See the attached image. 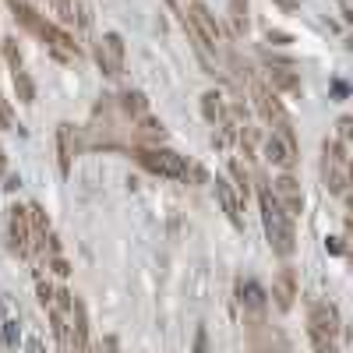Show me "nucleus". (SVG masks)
I'll use <instances>...</instances> for the list:
<instances>
[{"mask_svg":"<svg viewBox=\"0 0 353 353\" xmlns=\"http://www.w3.org/2000/svg\"><path fill=\"white\" fill-rule=\"evenodd\" d=\"M28 353H43V346H39V339H32V343H28Z\"/></svg>","mask_w":353,"mask_h":353,"instance_id":"3","label":"nucleus"},{"mask_svg":"<svg viewBox=\"0 0 353 353\" xmlns=\"http://www.w3.org/2000/svg\"><path fill=\"white\" fill-rule=\"evenodd\" d=\"M145 163H149L152 170H159V173H170V176H181V173H184L181 159H173L170 152H163L159 159H156V156H145Z\"/></svg>","mask_w":353,"mask_h":353,"instance_id":"1","label":"nucleus"},{"mask_svg":"<svg viewBox=\"0 0 353 353\" xmlns=\"http://www.w3.org/2000/svg\"><path fill=\"white\" fill-rule=\"evenodd\" d=\"M0 329H4V343L14 350L18 346V339H21V329H18V318L14 321H4V325H0Z\"/></svg>","mask_w":353,"mask_h":353,"instance_id":"2","label":"nucleus"}]
</instances>
